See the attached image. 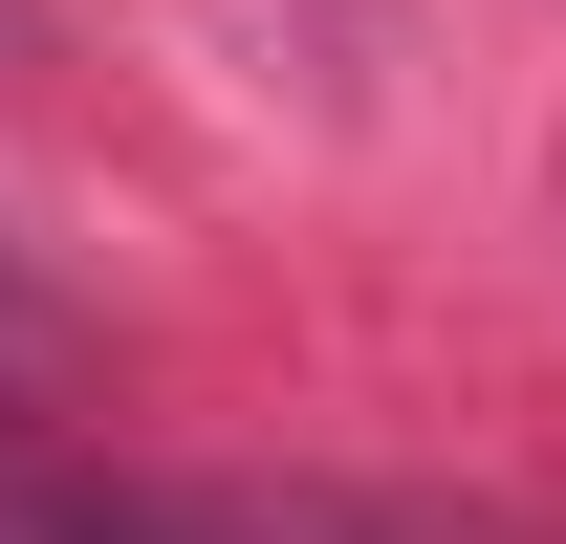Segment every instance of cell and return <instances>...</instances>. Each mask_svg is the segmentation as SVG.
Returning a JSON list of instances; mask_svg holds the SVG:
<instances>
[{"mask_svg": "<svg viewBox=\"0 0 566 544\" xmlns=\"http://www.w3.org/2000/svg\"><path fill=\"white\" fill-rule=\"evenodd\" d=\"M0 544H501L458 501H349V479H132L44 436V414H0Z\"/></svg>", "mask_w": 566, "mask_h": 544, "instance_id": "obj_1", "label": "cell"}]
</instances>
